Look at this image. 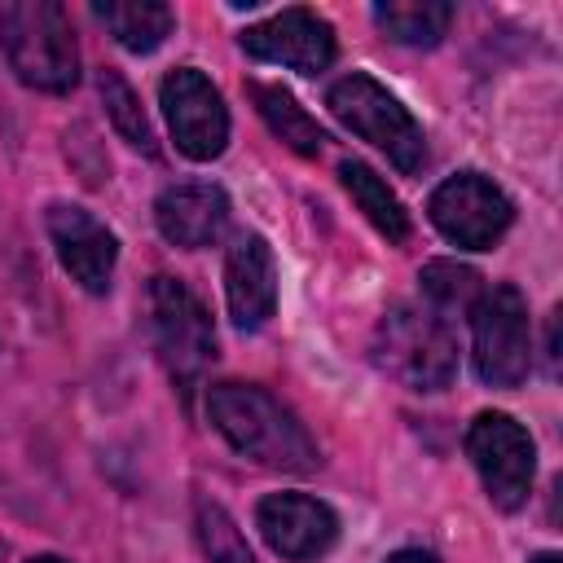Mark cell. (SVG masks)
<instances>
[{
	"label": "cell",
	"mask_w": 563,
	"mask_h": 563,
	"mask_svg": "<svg viewBox=\"0 0 563 563\" xmlns=\"http://www.w3.org/2000/svg\"><path fill=\"white\" fill-rule=\"evenodd\" d=\"M207 413H211V427L242 457H251L260 466L308 475L321 462L308 427L277 396H268L255 383H216L207 391Z\"/></svg>",
	"instance_id": "obj_1"
},
{
	"label": "cell",
	"mask_w": 563,
	"mask_h": 563,
	"mask_svg": "<svg viewBox=\"0 0 563 563\" xmlns=\"http://www.w3.org/2000/svg\"><path fill=\"white\" fill-rule=\"evenodd\" d=\"M0 48L26 88L66 92L79 79L75 31L57 0H4L0 4Z\"/></svg>",
	"instance_id": "obj_2"
},
{
	"label": "cell",
	"mask_w": 563,
	"mask_h": 563,
	"mask_svg": "<svg viewBox=\"0 0 563 563\" xmlns=\"http://www.w3.org/2000/svg\"><path fill=\"white\" fill-rule=\"evenodd\" d=\"M374 361L413 391H440L457 374V343L444 317L418 303H396L374 325Z\"/></svg>",
	"instance_id": "obj_3"
},
{
	"label": "cell",
	"mask_w": 563,
	"mask_h": 563,
	"mask_svg": "<svg viewBox=\"0 0 563 563\" xmlns=\"http://www.w3.org/2000/svg\"><path fill=\"white\" fill-rule=\"evenodd\" d=\"M325 106L334 110V119H339L347 132H356L361 141L378 145L400 172H418V167H422V158H427L422 128H418V119H413L378 79L352 70V75H343V79L330 88Z\"/></svg>",
	"instance_id": "obj_4"
},
{
	"label": "cell",
	"mask_w": 563,
	"mask_h": 563,
	"mask_svg": "<svg viewBox=\"0 0 563 563\" xmlns=\"http://www.w3.org/2000/svg\"><path fill=\"white\" fill-rule=\"evenodd\" d=\"M471 356L475 374L488 387H515L532 365V325L528 299L519 286H493L471 308Z\"/></svg>",
	"instance_id": "obj_5"
},
{
	"label": "cell",
	"mask_w": 563,
	"mask_h": 563,
	"mask_svg": "<svg viewBox=\"0 0 563 563\" xmlns=\"http://www.w3.org/2000/svg\"><path fill=\"white\" fill-rule=\"evenodd\" d=\"M145 317H150V334L154 347L163 356V365L189 383L211 356H216V330L207 308L198 303V295L176 282V277H154L145 290Z\"/></svg>",
	"instance_id": "obj_6"
},
{
	"label": "cell",
	"mask_w": 563,
	"mask_h": 563,
	"mask_svg": "<svg viewBox=\"0 0 563 563\" xmlns=\"http://www.w3.org/2000/svg\"><path fill=\"white\" fill-rule=\"evenodd\" d=\"M466 453L484 479V493L497 510H519L532 493V471H537V449L532 435L510 418V413H479L466 431Z\"/></svg>",
	"instance_id": "obj_7"
},
{
	"label": "cell",
	"mask_w": 563,
	"mask_h": 563,
	"mask_svg": "<svg viewBox=\"0 0 563 563\" xmlns=\"http://www.w3.org/2000/svg\"><path fill=\"white\" fill-rule=\"evenodd\" d=\"M158 101H163L172 141H176V150L185 158L207 163V158L224 154V145H229V110H224L220 88L202 70L176 66L158 84Z\"/></svg>",
	"instance_id": "obj_8"
},
{
	"label": "cell",
	"mask_w": 563,
	"mask_h": 563,
	"mask_svg": "<svg viewBox=\"0 0 563 563\" xmlns=\"http://www.w3.org/2000/svg\"><path fill=\"white\" fill-rule=\"evenodd\" d=\"M427 211H431V224L453 246H466V251H488L510 229V216H515L510 198L479 172H457L444 185H435Z\"/></svg>",
	"instance_id": "obj_9"
},
{
	"label": "cell",
	"mask_w": 563,
	"mask_h": 563,
	"mask_svg": "<svg viewBox=\"0 0 563 563\" xmlns=\"http://www.w3.org/2000/svg\"><path fill=\"white\" fill-rule=\"evenodd\" d=\"M255 528L268 541V550L290 559V563L321 559L339 537L334 510L308 493H268L255 506Z\"/></svg>",
	"instance_id": "obj_10"
},
{
	"label": "cell",
	"mask_w": 563,
	"mask_h": 563,
	"mask_svg": "<svg viewBox=\"0 0 563 563\" xmlns=\"http://www.w3.org/2000/svg\"><path fill=\"white\" fill-rule=\"evenodd\" d=\"M242 48L255 62H273L299 75H321L334 62V31L308 9H282L260 26L242 31Z\"/></svg>",
	"instance_id": "obj_11"
},
{
	"label": "cell",
	"mask_w": 563,
	"mask_h": 563,
	"mask_svg": "<svg viewBox=\"0 0 563 563\" xmlns=\"http://www.w3.org/2000/svg\"><path fill=\"white\" fill-rule=\"evenodd\" d=\"M48 238H53V251H57L62 268L70 273V282H79L88 295L110 290L119 242L97 216H88L84 207L57 202V207H48Z\"/></svg>",
	"instance_id": "obj_12"
},
{
	"label": "cell",
	"mask_w": 563,
	"mask_h": 563,
	"mask_svg": "<svg viewBox=\"0 0 563 563\" xmlns=\"http://www.w3.org/2000/svg\"><path fill=\"white\" fill-rule=\"evenodd\" d=\"M224 299L238 330H260L277 303L273 246L260 233H242L224 255Z\"/></svg>",
	"instance_id": "obj_13"
},
{
	"label": "cell",
	"mask_w": 563,
	"mask_h": 563,
	"mask_svg": "<svg viewBox=\"0 0 563 563\" xmlns=\"http://www.w3.org/2000/svg\"><path fill=\"white\" fill-rule=\"evenodd\" d=\"M154 220H158V233L172 242V246H185V251H198V246H211L224 224H229V198L220 185H207V180H185V185H167L154 202Z\"/></svg>",
	"instance_id": "obj_14"
},
{
	"label": "cell",
	"mask_w": 563,
	"mask_h": 563,
	"mask_svg": "<svg viewBox=\"0 0 563 563\" xmlns=\"http://www.w3.org/2000/svg\"><path fill=\"white\" fill-rule=\"evenodd\" d=\"M92 13L128 53H154L176 26V13L158 0H97Z\"/></svg>",
	"instance_id": "obj_15"
},
{
	"label": "cell",
	"mask_w": 563,
	"mask_h": 563,
	"mask_svg": "<svg viewBox=\"0 0 563 563\" xmlns=\"http://www.w3.org/2000/svg\"><path fill=\"white\" fill-rule=\"evenodd\" d=\"M339 180H343V189L352 194V202L365 211V220H369L387 242H405V238H409V211L400 207V198L391 194V185H387L374 167L347 158V163H339Z\"/></svg>",
	"instance_id": "obj_16"
},
{
	"label": "cell",
	"mask_w": 563,
	"mask_h": 563,
	"mask_svg": "<svg viewBox=\"0 0 563 563\" xmlns=\"http://www.w3.org/2000/svg\"><path fill=\"white\" fill-rule=\"evenodd\" d=\"M374 22L396 44L431 48L449 35L453 4H444V0H383V4H374Z\"/></svg>",
	"instance_id": "obj_17"
},
{
	"label": "cell",
	"mask_w": 563,
	"mask_h": 563,
	"mask_svg": "<svg viewBox=\"0 0 563 563\" xmlns=\"http://www.w3.org/2000/svg\"><path fill=\"white\" fill-rule=\"evenodd\" d=\"M251 97H255V110L264 114V123L273 128V136H282L295 154H321L325 145V132L317 128V119L282 88V84H251Z\"/></svg>",
	"instance_id": "obj_18"
},
{
	"label": "cell",
	"mask_w": 563,
	"mask_h": 563,
	"mask_svg": "<svg viewBox=\"0 0 563 563\" xmlns=\"http://www.w3.org/2000/svg\"><path fill=\"white\" fill-rule=\"evenodd\" d=\"M418 282H422V295H427V303H431L435 317L440 312H471L475 299L484 295L479 273L466 268V264H453V260H431L418 273Z\"/></svg>",
	"instance_id": "obj_19"
},
{
	"label": "cell",
	"mask_w": 563,
	"mask_h": 563,
	"mask_svg": "<svg viewBox=\"0 0 563 563\" xmlns=\"http://www.w3.org/2000/svg\"><path fill=\"white\" fill-rule=\"evenodd\" d=\"M101 101H106V114H110L114 132H119L132 150H141V154H154V150H158L154 128H150V119H145L141 101H136V92L128 88V79H123L119 70H101Z\"/></svg>",
	"instance_id": "obj_20"
},
{
	"label": "cell",
	"mask_w": 563,
	"mask_h": 563,
	"mask_svg": "<svg viewBox=\"0 0 563 563\" xmlns=\"http://www.w3.org/2000/svg\"><path fill=\"white\" fill-rule=\"evenodd\" d=\"M198 541H202V554L211 563H255L246 537L238 532L229 510L216 501H198Z\"/></svg>",
	"instance_id": "obj_21"
},
{
	"label": "cell",
	"mask_w": 563,
	"mask_h": 563,
	"mask_svg": "<svg viewBox=\"0 0 563 563\" xmlns=\"http://www.w3.org/2000/svg\"><path fill=\"white\" fill-rule=\"evenodd\" d=\"M387 563H440L431 550H396V554H387Z\"/></svg>",
	"instance_id": "obj_22"
},
{
	"label": "cell",
	"mask_w": 563,
	"mask_h": 563,
	"mask_svg": "<svg viewBox=\"0 0 563 563\" xmlns=\"http://www.w3.org/2000/svg\"><path fill=\"white\" fill-rule=\"evenodd\" d=\"M532 563H559V554H554V550H545V554H532Z\"/></svg>",
	"instance_id": "obj_23"
},
{
	"label": "cell",
	"mask_w": 563,
	"mask_h": 563,
	"mask_svg": "<svg viewBox=\"0 0 563 563\" xmlns=\"http://www.w3.org/2000/svg\"><path fill=\"white\" fill-rule=\"evenodd\" d=\"M26 563H66V559H57V554H40V559H26Z\"/></svg>",
	"instance_id": "obj_24"
}]
</instances>
